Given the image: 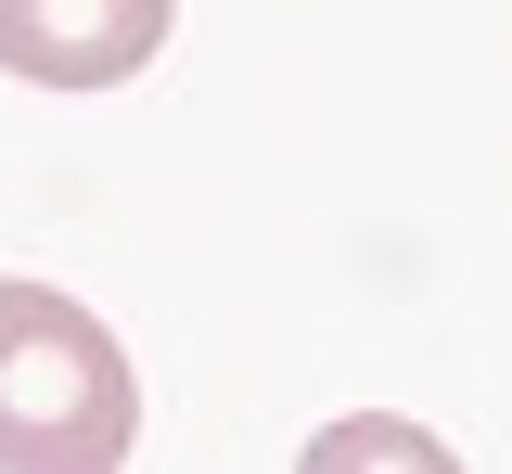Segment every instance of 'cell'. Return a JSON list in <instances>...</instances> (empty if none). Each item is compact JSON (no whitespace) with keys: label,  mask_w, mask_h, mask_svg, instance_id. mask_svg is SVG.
<instances>
[{"label":"cell","mask_w":512,"mask_h":474,"mask_svg":"<svg viewBox=\"0 0 512 474\" xmlns=\"http://www.w3.org/2000/svg\"><path fill=\"white\" fill-rule=\"evenodd\" d=\"M308 462H436V449H423L410 423H333V436H320Z\"/></svg>","instance_id":"3"},{"label":"cell","mask_w":512,"mask_h":474,"mask_svg":"<svg viewBox=\"0 0 512 474\" xmlns=\"http://www.w3.org/2000/svg\"><path fill=\"white\" fill-rule=\"evenodd\" d=\"M128 449H141L128 346L52 282H0V462L13 474H116Z\"/></svg>","instance_id":"1"},{"label":"cell","mask_w":512,"mask_h":474,"mask_svg":"<svg viewBox=\"0 0 512 474\" xmlns=\"http://www.w3.org/2000/svg\"><path fill=\"white\" fill-rule=\"evenodd\" d=\"M180 0H0V77L26 90H116L167 52Z\"/></svg>","instance_id":"2"}]
</instances>
